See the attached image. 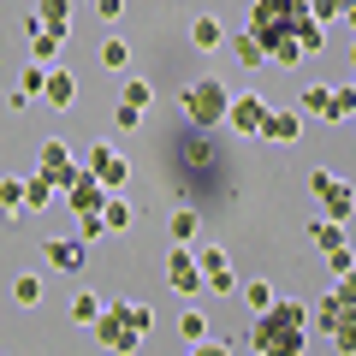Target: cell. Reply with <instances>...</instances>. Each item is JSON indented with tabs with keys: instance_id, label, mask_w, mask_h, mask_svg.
I'll use <instances>...</instances> for the list:
<instances>
[{
	"instance_id": "cell-8",
	"label": "cell",
	"mask_w": 356,
	"mask_h": 356,
	"mask_svg": "<svg viewBox=\"0 0 356 356\" xmlns=\"http://www.w3.org/2000/svg\"><path fill=\"white\" fill-rule=\"evenodd\" d=\"M36 172L48 178L54 191H65V184H72V178H77V154L65 149L60 137H48V143H42V149H36Z\"/></svg>"
},
{
	"instance_id": "cell-10",
	"label": "cell",
	"mask_w": 356,
	"mask_h": 356,
	"mask_svg": "<svg viewBox=\"0 0 356 356\" xmlns=\"http://www.w3.org/2000/svg\"><path fill=\"white\" fill-rule=\"evenodd\" d=\"M261 113H267V102L243 89V95H226V119H220V125H226V131H238V137H255Z\"/></svg>"
},
{
	"instance_id": "cell-24",
	"label": "cell",
	"mask_w": 356,
	"mask_h": 356,
	"mask_svg": "<svg viewBox=\"0 0 356 356\" xmlns=\"http://www.w3.org/2000/svg\"><path fill=\"white\" fill-rule=\"evenodd\" d=\"M172 243H196V232H202V214H196V208H172Z\"/></svg>"
},
{
	"instance_id": "cell-35",
	"label": "cell",
	"mask_w": 356,
	"mask_h": 356,
	"mask_svg": "<svg viewBox=\"0 0 356 356\" xmlns=\"http://www.w3.org/2000/svg\"><path fill=\"white\" fill-rule=\"evenodd\" d=\"M72 238H83V243L107 238V226H102V208H95V214H77V232H72Z\"/></svg>"
},
{
	"instance_id": "cell-11",
	"label": "cell",
	"mask_w": 356,
	"mask_h": 356,
	"mask_svg": "<svg viewBox=\"0 0 356 356\" xmlns=\"http://www.w3.org/2000/svg\"><path fill=\"white\" fill-rule=\"evenodd\" d=\"M60 196H65V208H72V214H95V208L107 202V184H102V178H89L83 166H77V178L65 184Z\"/></svg>"
},
{
	"instance_id": "cell-33",
	"label": "cell",
	"mask_w": 356,
	"mask_h": 356,
	"mask_svg": "<svg viewBox=\"0 0 356 356\" xmlns=\"http://www.w3.org/2000/svg\"><path fill=\"white\" fill-rule=\"evenodd\" d=\"M95 315H102V297H95V291H77L72 297V321H77V327H89Z\"/></svg>"
},
{
	"instance_id": "cell-31",
	"label": "cell",
	"mask_w": 356,
	"mask_h": 356,
	"mask_svg": "<svg viewBox=\"0 0 356 356\" xmlns=\"http://www.w3.org/2000/svg\"><path fill=\"white\" fill-rule=\"evenodd\" d=\"M350 113H356V95H350V83H332V125H350Z\"/></svg>"
},
{
	"instance_id": "cell-18",
	"label": "cell",
	"mask_w": 356,
	"mask_h": 356,
	"mask_svg": "<svg viewBox=\"0 0 356 356\" xmlns=\"http://www.w3.org/2000/svg\"><path fill=\"white\" fill-rule=\"evenodd\" d=\"M54 202H60V191H54L42 172H30L24 178V214H42V208H54Z\"/></svg>"
},
{
	"instance_id": "cell-16",
	"label": "cell",
	"mask_w": 356,
	"mask_h": 356,
	"mask_svg": "<svg viewBox=\"0 0 356 356\" xmlns=\"http://www.w3.org/2000/svg\"><path fill=\"white\" fill-rule=\"evenodd\" d=\"M83 238H54L48 243V267H60V273H83Z\"/></svg>"
},
{
	"instance_id": "cell-27",
	"label": "cell",
	"mask_w": 356,
	"mask_h": 356,
	"mask_svg": "<svg viewBox=\"0 0 356 356\" xmlns=\"http://www.w3.org/2000/svg\"><path fill=\"white\" fill-rule=\"evenodd\" d=\"M95 60H102L107 72H125V65H131V42H125V36H107V42H102V54H95Z\"/></svg>"
},
{
	"instance_id": "cell-14",
	"label": "cell",
	"mask_w": 356,
	"mask_h": 356,
	"mask_svg": "<svg viewBox=\"0 0 356 356\" xmlns=\"http://www.w3.org/2000/svg\"><path fill=\"white\" fill-rule=\"evenodd\" d=\"M36 102L60 107V113H65V107H77V77L60 72V65H48V77H42V95H36Z\"/></svg>"
},
{
	"instance_id": "cell-12",
	"label": "cell",
	"mask_w": 356,
	"mask_h": 356,
	"mask_svg": "<svg viewBox=\"0 0 356 356\" xmlns=\"http://www.w3.org/2000/svg\"><path fill=\"white\" fill-rule=\"evenodd\" d=\"M255 137H267V143H297V137H303V113H297V107H267L261 125H255Z\"/></svg>"
},
{
	"instance_id": "cell-3",
	"label": "cell",
	"mask_w": 356,
	"mask_h": 356,
	"mask_svg": "<svg viewBox=\"0 0 356 356\" xmlns=\"http://www.w3.org/2000/svg\"><path fill=\"white\" fill-rule=\"evenodd\" d=\"M309 321H321V332H327L344 356L356 350V291H350V273H344V280H332V291L309 309Z\"/></svg>"
},
{
	"instance_id": "cell-6",
	"label": "cell",
	"mask_w": 356,
	"mask_h": 356,
	"mask_svg": "<svg viewBox=\"0 0 356 356\" xmlns=\"http://www.w3.org/2000/svg\"><path fill=\"white\" fill-rule=\"evenodd\" d=\"M309 191H315V202H321V214L327 220H344L350 226V214H356V196H350V184H344L339 172H309Z\"/></svg>"
},
{
	"instance_id": "cell-13",
	"label": "cell",
	"mask_w": 356,
	"mask_h": 356,
	"mask_svg": "<svg viewBox=\"0 0 356 356\" xmlns=\"http://www.w3.org/2000/svg\"><path fill=\"white\" fill-rule=\"evenodd\" d=\"M196 273H202V291H220V297L238 285V273H232L226 250H196Z\"/></svg>"
},
{
	"instance_id": "cell-19",
	"label": "cell",
	"mask_w": 356,
	"mask_h": 356,
	"mask_svg": "<svg viewBox=\"0 0 356 356\" xmlns=\"http://www.w3.org/2000/svg\"><path fill=\"white\" fill-rule=\"evenodd\" d=\"M191 42H196V48H202V54L226 48V24H220L214 13H202V18H196V24H191Z\"/></svg>"
},
{
	"instance_id": "cell-7",
	"label": "cell",
	"mask_w": 356,
	"mask_h": 356,
	"mask_svg": "<svg viewBox=\"0 0 356 356\" xmlns=\"http://www.w3.org/2000/svg\"><path fill=\"white\" fill-rule=\"evenodd\" d=\"M77 166H83L89 178H102L107 191H119V184L131 178V161H125V154L113 149V143H89V149H83V161H77Z\"/></svg>"
},
{
	"instance_id": "cell-1",
	"label": "cell",
	"mask_w": 356,
	"mask_h": 356,
	"mask_svg": "<svg viewBox=\"0 0 356 356\" xmlns=\"http://www.w3.org/2000/svg\"><path fill=\"white\" fill-rule=\"evenodd\" d=\"M243 344L261 350V356H303L309 350V303H297V297H273V303L250 321Z\"/></svg>"
},
{
	"instance_id": "cell-25",
	"label": "cell",
	"mask_w": 356,
	"mask_h": 356,
	"mask_svg": "<svg viewBox=\"0 0 356 356\" xmlns=\"http://www.w3.org/2000/svg\"><path fill=\"white\" fill-rule=\"evenodd\" d=\"M0 214L24 220V178H0Z\"/></svg>"
},
{
	"instance_id": "cell-29",
	"label": "cell",
	"mask_w": 356,
	"mask_h": 356,
	"mask_svg": "<svg viewBox=\"0 0 356 356\" xmlns=\"http://www.w3.org/2000/svg\"><path fill=\"white\" fill-rule=\"evenodd\" d=\"M119 102L137 107V113H149V107H154V89L143 83V77H125V95H119Z\"/></svg>"
},
{
	"instance_id": "cell-36",
	"label": "cell",
	"mask_w": 356,
	"mask_h": 356,
	"mask_svg": "<svg viewBox=\"0 0 356 356\" xmlns=\"http://www.w3.org/2000/svg\"><path fill=\"white\" fill-rule=\"evenodd\" d=\"M42 77H48V65H42V60H30V65H24V77H18V89H24L30 102L42 95Z\"/></svg>"
},
{
	"instance_id": "cell-22",
	"label": "cell",
	"mask_w": 356,
	"mask_h": 356,
	"mask_svg": "<svg viewBox=\"0 0 356 356\" xmlns=\"http://www.w3.org/2000/svg\"><path fill=\"white\" fill-rule=\"evenodd\" d=\"M344 238H350L344 220H327V214H321L315 226H309V243H315V250H332V243H344Z\"/></svg>"
},
{
	"instance_id": "cell-38",
	"label": "cell",
	"mask_w": 356,
	"mask_h": 356,
	"mask_svg": "<svg viewBox=\"0 0 356 356\" xmlns=\"http://www.w3.org/2000/svg\"><path fill=\"white\" fill-rule=\"evenodd\" d=\"M95 18H107V24H119V18H125V0H95Z\"/></svg>"
},
{
	"instance_id": "cell-21",
	"label": "cell",
	"mask_w": 356,
	"mask_h": 356,
	"mask_svg": "<svg viewBox=\"0 0 356 356\" xmlns=\"http://www.w3.org/2000/svg\"><path fill=\"white\" fill-rule=\"evenodd\" d=\"M297 113H321V119H332V83H303V95H297Z\"/></svg>"
},
{
	"instance_id": "cell-26",
	"label": "cell",
	"mask_w": 356,
	"mask_h": 356,
	"mask_svg": "<svg viewBox=\"0 0 356 356\" xmlns=\"http://www.w3.org/2000/svg\"><path fill=\"white\" fill-rule=\"evenodd\" d=\"M42 291H48V285H42V273H18V280H13V303H18V309H36Z\"/></svg>"
},
{
	"instance_id": "cell-2",
	"label": "cell",
	"mask_w": 356,
	"mask_h": 356,
	"mask_svg": "<svg viewBox=\"0 0 356 356\" xmlns=\"http://www.w3.org/2000/svg\"><path fill=\"white\" fill-rule=\"evenodd\" d=\"M149 321H154L149 303H102V315L89 321V332H95L102 350H137L149 339Z\"/></svg>"
},
{
	"instance_id": "cell-15",
	"label": "cell",
	"mask_w": 356,
	"mask_h": 356,
	"mask_svg": "<svg viewBox=\"0 0 356 356\" xmlns=\"http://www.w3.org/2000/svg\"><path fill=\"white\" fill-rule=\"evenodd\" d=\"M24 36H30V60H42V65H54V60H60L65 30H48V24H36V18H24Z\"/></svg>"
},
{
	"instance_id": "cell-32",
	"label": "cell",
	"mask_w": 356,
	"mask_h": 356,
	"mask_svg": "<svg viewBox=\"0 0 356 356\" xmlns=\"http://www.w3.org/2000/svg\"><path fill=\"white\" fill-rule=\"evenodd\" d=\"M321 255H327L332 280H344V273H350V267H356V255H350V238H344V243H332V250H321Z\"/></svg>"
},
{
	"instance_id": "cell-37",
	"label": "cell",
	"mask_w": 356,
	"mask_h": 356,
	"mask_svg": "<svg viewBox=\"0 0 356 356\" xmlns=\"http://www.w3.org/2000/svg\"><path fill=\"white\" fill-rule=\"evenodd\" d=\"M143 125V113H137V107H125V102H119V113H113V131H137Z\"/></svg>"
},
{
	"instance_id": "cell-17",
	"label": "cell",
	"mask_w": 356,
	"mask_h": 356,
	"mask_svg": "<svg viewBox=\"0 0 356 356\" xmlns=\"http://www.w3.org/2000/svg\"><path fill=\"white\" fill-rule=\"evenodd\" d=\"M102 226H107V232H131V226H137V202H125L119 191H107V202H102Z\"/></svg>"
},
{
	"instance_id": "cell-20",
	"label": "cell",
	"mask_w": 356,
	"mask_h": 356,
	"mask_svg": "<svg viewBox=\"0 0 356 356\" xmlns=\"http://www.w3.org/2000/svg\"><path fill=\"white\" fill-rule=\"evenodd\" d=\"M178 344H191V350L208 344V315L202 309H184V315H178Z\"/></svg>"
},
{
	"instance_id": "cell-4",
	"label": "cell",
	"mask_w": 356,
	"mask_h": 356,
	"mask_svg": "<svg viewBox=\"0 0 356 356\" xmlns=\"http://www.w3.org/2000/svg\"><path fill=\"white\" fill-rule=\"evenodd\" d=\"M226 77H196V83H184V95H178V113L191 119L196 131H220V119H226Z\"/></svg>"
},
{
	"instance_id": "cell-5",
	"label": "cell",
	"mask_w": 356,
	"mask_h": 356,
	"mask_svg": "<svg viewBox=\"0 0 356 356\" xmlns=\"http://www.w3.org/2000/svg\"><path fill=\"white\" fill-rule=\"evenodd\" d=\"M297 18H303V0H255L250 6V36L261 42V54H267L273 42H291Z\"/></svg>"
},
{
	"instance_id": "cell-28",
	"label": "cell",
	"mask_w": 356,
	"mask_h": 356,
	"mask_svg": "<svg viewBox=\"0 0 356 356\" xmlns=\"http://www.w3.org/2000/svg\"><path fill=\"white\" fill-rule=\"evenodd\" d=\"M232 60L255 72V65H267V54H261V42H255V36H232Z\"/></svg>"
},
{
	"instance_id": "cell-23",
	"label": "cell",
	"mask_w": 356,
	"mask_h": 356,
	"mask_svg": "<svg viewBox=\"0 0 356 356\" xmlns=\"http://www.w3.org/2000/svg\"><path fill=\"white\" fill-rule=\"evenodd\" d=\"M30 18L48 24V30H65V24H72V0H36V13H30Z\"/></svg>"
},
{
	"instance_id": "cell-34",
	"label": "cell",
	"mask_w": 356,
	"mask_h": 356,
	"mask_svg": "<svg viewBox=\"0 0 356 356\" xmlns=\"http://www.w3.org/2000/svg\"><path fill=\"white\" fill-rule=\"evenodd\" d=\"M243 303H250V315H261V309L273 303V280H250L243 285Z\"/></svg>"
},
{
	"instance_id": "cell-30",
	"label": "cell",
	"mask_w": 356,
	"mask_h": 356,
	"mask_svg": "<svg viewBox=\"0 0 356 356\" xmlns=\"http://www.w3.org/2000/svg\"><path fill=\"white\" fill-rule=\"evenodd\" d=\"M309 13H315L321 24H332V18H350L356 13V0H309Z\"/></svg>"
},
{
	"instance_id": "cell-9",
	"label": "cell",
	"mask_w": 356,
	"mask_h": 356,
	"mask_svg": "<svg viewBox=\"0 0 356 356\" xmlns=\"http://www.w3.org/2000/svg\"><path fill=\"white\" fill-rule=\"evenodd\" d=\"M166 285H172L178 297L202 291V273H196V250L191 243H172V255H166Z\"/></svg>"
}]
</instances>
